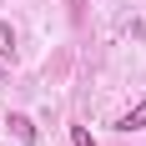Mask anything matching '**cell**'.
I'll use <instances>...</instances> for the list:
<instances>
[{
	"label": "cell",
	"instance_id": "cell-3",
	"mask_svg": "<svg viewBox=\"0 0 146 146\" xmlns=\"http://www.w3.org/2000/svg\"><path fill=\"white\" fill-rule=\"evenodd\" d=\"M71 146H96V136H91L86 126H71Z\"/></svg>",
	"mask_w": 146,
	"mask_h": 146
},
{
	"label": "cell",
	"instance_id": "cell-2",
	"mask_svg": "<svg viewBox=\"0 0 146 146\" xmlns=\"http://www.w3.org/2000/svg\"><path fill=\"white\" fill-rule=\"evenodd\" d=\"M141 126H146V96H141V101H136L131 111L116 121V131H141Z\"/></svg>",
	"mask_w": 146,
	"mask_h": 146
},
{
	"label": "cell",
	"instance_id": "cell-1",
	"mask_svg": "<svg viewBox=\"0 0 146 146\" xmlns=\"http://www.w3.org/2000/svg\"><path fill=\"white\" fill-rule=\"evenodd\" d=\"M5 126H10V136H15L20 146H35V121H30V116H20V111H15Z\"/></svg>",
	"mask_w": 146,
	"mask_h": 146
}]
</instances>
